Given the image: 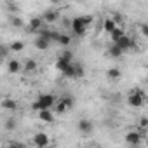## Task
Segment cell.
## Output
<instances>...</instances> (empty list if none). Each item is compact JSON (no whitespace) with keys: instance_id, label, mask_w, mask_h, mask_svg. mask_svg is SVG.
Listing matches in <instances>:
<instances>
[{"instance_id":"obj_1","label":"cell","mask_w":148,"mask_h":148,"mask_svg":"<svg viewBox=\"0 0 148 148\" xmlns=\"http://www.w3.org/2000/svg\"><path fill=\"white\" fill-rule=\"evenodd\" d=\"M145 92L141 91V89H132L129 94H127V103H129V106L131 108H143V105H145Z\"/></svg>"},{"instance_id":"obj_2","label":"cell","mask_w":148,"mask_h":148,"mask_svg":"<svg viewBox=\"0 0 148 148\" xmlns=\"http://www.w3.org/2000/svg\"><path fill=\"white\" fill-rule=\"evenodd\" d=\"M124 139H125V143H127L131 148H138L139 143L143 141V134H141L139 129H132V131H127V132H125Z\"/></svg>"},{"instance_id":"obj_3","label":"cell","mask_w":148,"mask_h":148,"mask_svg":"<svg viewBox=\"0 0 148 148\" xmlns=\"http://www.w3.org/2000/svg\"><path fill=\"white\" fill-rule=\"evenodd\" d=\"M37 101H38V105H40V112H42V110H52V108L56 106V103H58L56 96H52V94H40V96L37 98Z\"/></svg>"},{"instance_id":"obj_4","label":"cell","mask_w":148,"mask_h":148,"mask_svg":"<svg viewBox=\"0 0 148 148\" xmlns=\"http://www.w3.org/2000/svg\"><path fill=\"white\" fill-rule=\"evenodd\" d=\"M71 32H73V35H75V37H84V35H86L87 26H86V23H84L82 16L73 18V19H71Z\"/></svg>"},{"instance_id":"obj_5","label":"cell","mask_w":148,"mask_h":148,"mask_svg":"<svg viewBox=\"0 0 148 148\" xmlns=\"http://www.w3.org/2000/svg\"><path fill=\"white\" fill-rule=\"evenodd\" d=\"M32 141H33V145L37 146V148H47L49 145H51V136L47 134V132H37V134H33V138H32Z\"/></svg>"},{"instance_id":"obj_6","label":"cell","mask_w":148,"mask_h":148,"mask_svg":"<svg viewBox=\"0 0 148 148\" xmlns=\"http://www.w3.org/2000/svg\"><path fill=\"white\" fill-rule=\"evenodd\" d=\"M77 129H79V132H80V134L89 136V134L94 131V124H92L89 119H80V120L77 122Z\"/></svg>"},{"instance_id":"obj_7","label":"cell","mask_w":148,"mask_h":148,"mask_svg":"<svg viewBox=\"0 0 148 148\" xmlns=\"http://www.w3.org/2000/svg\"><path fill=\"white\" fill-rule=\"evenodd\" d=\"M42 28H45V23H44L42 16H33L28 23V32H37L38 33Z\"/></svg>"},{"instance_id":"obj_8","label":"cell","mask_w":148,"mask_h":148,"mask_svg":"<svg viewBox=\"0 0 148 148\" xmlns=\"http://www.w3.org/2000/svg\"><path fill=\"white\" fill-rule=\"evenodd\" d=\"M42 19H44L45 25H54V23L59 19V12L54 11V9H49V11H45V12L42 14Z\"/></svg>"},{"instance_id":"obj_9","label":"cell","mask_w":148,"mask_h":148,"mask_svg":"<svg viewBox=\"0 0 148 148\" xmlns=\"http://www.w3.org/2000/svg\"><path fill=\"white\" fill-rule=\"evenodd\" d=\"M117 45H119L124 52H127L129 49H134V47H136V42H134V38H131L129 35H125L124 38H120V40L117 42Z\"/></svg>"},{"instance_id":"obj_10","label":"cell","mask_w":148,"mask_h":148,"mask_svg":"<svg viewBox=\"0 0 148 148\" xmlns=\"http://www.w3.org/2000/svg\"><path fill=\"white\" fill-rule=\"evenodd\" d=\"M37 115H38V120H42V122H45V124H52V122L56 120L54 112H51V110H42V112H38Z\"/></svg>"},{"instance_id":"obj_11","label":"cell","mask_w":148,"mask_h":148,"mask_svg":"<svg viewBox=\"0 0 148 148\" xmlns=\"http://www.w3.org/2000/svg\"><path fill=\"white\" fill-rule=\"evenodd\" d=\"M117 28H119V25H117L112 18H105V21H103V30H105L106 33H110V35H112Z\"/></svg>"},{"instance_id":"obj_12","label":"cell","mask_w":148,"mask_h":148,"mask_svg":"<svg viewBox=\"0 0 148 148\" xmlns=\"http://www.w3.org/2000/svg\"><path fill=\"white\" fill-rule=\"evenodd\" d=\"M2 110H5V112H16L18 110V103L14 99H11V98H4L2 99Z\"/></svg>"},{"instance_id":"obj_13","label":"cell","mask_w":148,"mask_h":148,"mask_svg":"<svg viewBox=\"0 0 148 148\" xmlns=\"http://www.w3.org/2000/svg\"><path fill=\"white\" fill-rule=\"evenodd\" d=\"M108 56H110V58H113V59H119V58H122V56H124V51H122L117 44H112V45L108 47Z\"/></svg>"},{"instance_id":"obj_14","label":"cell","mask_w":148,"mask_h":148,"mask_svg":"<svg viewBox=\"0 0 148 148\" xmlns=\"http://www.w3.org/2000/svg\"><path fill=\"white\" fill-rule=\"evenodd\" d=\"M49 45H51V40H47V38H44V37H40V35L35 38V47H37L38 51H47Z\"/></svg>"},{"instance_id":"obj_15","label":"cell","mask_w":148,"mask_h":148,"mask_svg":"<svg viewBox=\"0 0 148 148\" xmlns=\"http://www.w3.org/2000/svg\"><path fill=\"white\" fill-rule=\"evenodd\" d=\"M7 70H9V73H19V71L23 70V64H21L18 59H11V61L7 63Z\"/></svg>"},{"instance_id":"obj_16","label":"cell","mask_w":148,"mask_h":148,"mask_svg":"<svg viewBox=\"0 0 148 148\" xmlns=\"http://www.w3.org/2000/svg\"><path fill=\"white\" fill-rule=\"evenodd\" d=\"M106 77H108L110 80H119V79L122 77V71H120V68L112 66V68H108V71H106Z\"/></svg>"},{"instance_id":"obj_17","label":"cell","mask_w":148,"mask_h":148,"mask_svg":"<svg viewBox=\"0 0 148 148\" xmlns=\"http://www.w3.org/2000/svg\"><path fill=\"white\" fill-rule=\"evenodd\" d=\"M37 66H38V63H37L35 59H32V58H28V59L25 61V64H23V70H25L26 73H33V71L37 70Z\"/></svg>"},{"instance_id":"obj_18","label":"cell","mask_w":148,"mask_h":148,"mask_svg":"<svg viewBox=\"0 0 148 148\" xmlns=\"http://www.w3.org/2000/svg\"><path fill=\"white\" fill-rule=\"evenodd\" d=\"M68 110H70V108L66 106V103H64L63 99H58V103H56V106H54V112H56L58 115H64Z\"/></svg>"},{"instance_id":"obj_19","label":"cell","mask_w":148,"mask_h":148,"mask_svg":"<svg viewBox=\"0 0 148 148\" xmlns=\"http://www.w3.org/2000/svg\"><path fill=\"white\" fill-rule=\"evenodd\" d=\"M110 37H112V42H113V44H117L120 38H124V37H125V30L119 26V28H117V30H115V32H113Z\"/></svg>"},{"instance_id":"obj_20","label":"cell","mask_w":148,"mask_h":148,"mask_svg":"<svg viewBox=\"0 0 148 148\" xmlns=\"http://www.w3.org/2000/svg\"><path fill=\"white\" fill-rule=\"evenodd\" d=\"M9 47H11L12 52H23V51H25V42H23V40H14Z\"/></svg>"},{"instance_id":"obj_21","label":"cell","mask_w":148,"mask_h":148,"mask_svg":"<svg viewBox=\"0 0 148 148\" xmlns=\"http://www.w3.org/2000/svg\"><path fill=\"white\" fill-rule=\"evenodd\" d=\"M58 44L63 45V47H70V44H71V37L66 35V33H61L59 38H58Z\"/></svg>"},{"instance_id":"obj_22","label":"cell","mask_w":148,"mask_h":148,"mask_svg":"<svg viewBox=\"0 0 148 148\" xmlns=\"http://www.w3.org/2000/svg\"><path fill=\"white\" fill-rule=\"evenodd\" d=\"M63 75H64L66 79H75V66H73V63H70V64L66 66V70L63 71Z\"/></svg>"},{"instance_id":"obj_23","label":"cell","mask_w":148,"mask_h":148,"mask_svg":"<svg viewBox=\"0 0 148 148\" xmlns=\"http://www.w3.org/2000/svg\"><path fill=\"white\" fill-rule=\"evenodd\" d=\"M68 64H70V63H68V61H64L63 58H58V59H56V63H54V66H56V70H59L61 73H63V71L66 70V66H68Z\"/></svg>"},{"instance_id":"obj_24","label":"cell","mask_w":148,"mask_h":148,"mask_svg":"<svg viewBox=\"0 0 148 148\" xmlns=\"http://www.w3.org/2000/svg\"><path fill=\"white\" fill-rule=\"evenodd\" d=\"M9 21H11V25H12V26H16V28H23V26H25L23 19H21L19 16H16V14H14V16H11V18H9Z\"/></svg>"},{"instance_id":"obj_25","label":"cell","mask_w":148,"mask_h":148,"mask_svg":"<svg viewBox=\"0 0 148 148\" xmlns=\"http://www.w3.org/2000/svg\"><path fill=\"white\" fill-rule=\"evenodd\" d=\"M73 66H75V79H82V77H84V73H86L84 66H82L80 63H73Z\"/></svg>"},{"instance_id":"obj_26","label":"cell","mask_w":148,"mask_h":148,"mask_svg":"<svg viewBox=\"0 0 148 148\" xmlns=\"http://www.w3.org/2000/svg\"><path fill=\"white\" fill-rule=\"evenodd\" d=\"M138 125H139V131L141 129H148V117H145V115L139 117L138 119Z\"/></svg>"},{"instance_id":"obj_27","label":"cell","mask_w":148,"mask_h":148,"mask_svg":"<svg viewBox=\"0 0 148 148\" xmlns=\"http://www.w3.org/2000/svg\"><path fill=\"white\" fill-rule=\"evenodd\" d=\"M59 58H63V59L68 61V63H73V61H71V59H73V52H71V51H63Z\"/></svg>"},{"instance_id":"obj_28","label":"cell","mask_w":148,"mask_h":148,"mask_svg":"<svg viewBox=\"0 0 148 148\" xmlns=\"http://www.w3.org/2000/svg\"><path fill=\"white\" fill-rule=\"evenodd\" d=\"M59 99H63L68 108H73V103H75V101H73V96H68V94H66V96H63V98H59Z\"/></svg>"},{"instance_id":"obj_29","label":"cell","mask_w":148,"mask_h":148,"mask_svg":"<svg viewBox=\"0 0 148 148\" xmlns=\"http://www.w3.org/2000/svg\"><path fill=\"white\" fill-rule=\"evenodd\" d=\"M139 32L145 38H148V23H139Z\"/></svg>"},{"instance_id":"obj_30","label":"cell","mask_w":148,"mask_h":148,"mask_svg":"<svg viewBox=\"0 0 148 148\" xmlns=\"http://www.w3.org/2000/svg\"><path fill=\"white\" fill-rule=\"evenodd\" d=\"M9 51H11V47H7L5 44L0 45V56H2V58H7L9 56Z\"/></svg>"},{"instance_id":"obj_31","label":"cell","mask_w":148,"mask_h":148,"mask_svg":"<svg viewBox=\"0 0 148 148\" xmlns=\"http://www.w3.org/2000/svg\"><path fill=\"white\" fill-rule=\"evenodd\" d=\"M5 129H7V131L16 129V120H14V119H7V120H5Z\"/></svg>"},{"instance_id":"obj_32","label":"cell","mask_w":148,"mask_h":148,"mask_svg":"<svg viewBox=\"0 0 148 148\" xmlns=\"http://www.w3.org/2000/svg\"><path fill=\"white\" fill-rule=\"evenodd\" d=\"M112 19H113V21H115L117 25L124 21V18H122V14H120V12H113V16H112Z\"/></svg>"},{"instance_id":"obj_33","label":"cell","mask_w":148,"mask_h":148,"mask_svg":"<svg viewBox=\"0 0 148 148\" xmlns=\"http://www.w3.org/2000/svg\"><path fill=\"white\" fill-rule=\"evenodd\" d=\"M82 19H84V23H86V26L89 28L91 25H92V21H94V18L92 16H82Z\"/></svg>"},{"instance_id":"obj_34","label":"cell","mask_w":148,"mask_h":148,"mask_svg":"<svg viewBox=\"0 0 148 148\" xmlns=\"http://www.w3.org/2000/svg\"><path fill=\"white\" fill-rule=\"evenodd\" d=\"M32 110H33V112H37V113L40 112V105H38V101H35V103L32 105Z\"/></svg>"},{"instance_id":"obj_35","label":"cell","mask_w":148,"mask_h":148,"mask_svg":"<svg viewBox=\"0 0 148 148\" xmlns=\"http://www.w3.org/2000/svg\"><path fill=\"white\" fill-rule=\"evenodd\" d=\"M11 146H12V148H26V146L21 145V143H11Z\"/></svg>"},{"instance_id":"obj_36","label":"cell","mask_w":148,"mask_h":148,"mask_svg":"<svg viewBox=\"0 0 148 148\" xmlns=\"http://www.w3.org/2000/svg\"><path fill=\"white\" fill-rule=\"evenodd\" d=\"M145 143H146V146H148V136H146V138H145Z\"/></svg>"},{"instance_id":"obj_37","label":"cell","mask_w":148,"mask_h":148,"mask_svg":"<svg viewBox=\"0 0 148 148\" xmlns=\"http://www.w3.org/2000/svg\"><path fill=\"white\" fill-rule=\"evenodd\" d=\"M4 148H12V146H11V145H7V146H4Z\"/></svg>"},{"instance_id":"obj_38","label":"cell","mask_w":148,"mask_h":148,"mask_svg":"<svg viewBox=\"0 0 148 148\" xmlns=\"http://www.w3.org/2000/svg\"><path fill=\"white\" fill-rule=\"evenodd\" d=\"M92 148H101V146H92Z\"/></svg>"},{"instance_id":"obj_39","label":"cell","mask_w":148,"mask_h":148,"mask_svg":"<svg viewBox=\"0 0 148 148\" xmlns=\"http://www.w3.org/2000/svg\"><path fill=\"white\" fill-rule=\"evenodd\" d=\"M146 84H148V77H146Z\"/></svg>"}]
</instances>
